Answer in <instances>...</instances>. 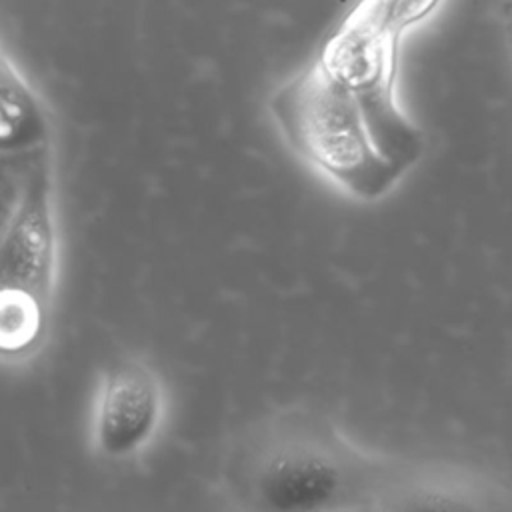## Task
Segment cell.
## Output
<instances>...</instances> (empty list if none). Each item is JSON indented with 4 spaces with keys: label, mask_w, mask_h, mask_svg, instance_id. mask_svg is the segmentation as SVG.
<instances>
[{
    "label": "cell",
    "mask_w": 512,
    "mask_h": 512,
    "mask_svg": "<svg viewBox=\"0 0 512 512\" xmlns=\"http://www.w3.org/2000/svg\"><path fill=\"white\" fill-rule=\"evenodd\" d=\"M436 0H362L324 44L318 62L360 104L378 150L406 170L420 158L422 136L394 98L400 36Z\"/></svg>",
    "instance_id": "cell-3"
},
{
    "label": "cell",
    "mask_w": 512,
    "mask_h": 512,
    "mask_svg": "<svg viewBox=\"0 0 512 512\" xmlns=\"http://www.w3.org/2000/svg\"><path fill=\"white\" fill-rule=\"evenodd\" d=\"M410 472L358 450L310 410H284L256 422L222 466L230 496L262 512L402 510Z\"/></svg>",
    "instance_id": "cell-1"
},
{
    "label": "cell",
    "mask_w": 512,
    "mask_h": 512,
    "mask_svg": "<svg viewBox=\"0 0 512 512\" xmlns=\"http://www.w3.org/2000/svg\"><path fill=\"white\" fill-rule=\"evenodd\" d=\"M58 270L54 182L48 148L28 154L0 244V350L22 362L48 336Z\"/></svg>",
    "instance_id": "cell-4"
},
{
    "label": "cell",
    "mask_w": 512,
    "mask_h": 512,
    "mask_svg": "<svg viewBox=\"0 0 512 512\" xmlns=\"http://www.w3.org/2000/svg\"><path fill=\"white\" fill-rule=\"evenodd\" d=\"M270 114L304 162L360 200L382 198L406 172L378 150L358 100L318 60L276 90Z\"/></svg>",
    "instance_id": "cell-2"
},
{
    "label": "cell",
    "mask_w": 512,
    "mask_h": 512,
    "mask_svg": "<svg viewBox=\"0 0 512 512\" xmlns=\"http://www.w3.org/2000/svg\"><path fill=\"white\" fill-rule=\"evenodd\" d=\"M162 384L138 358H120L102 374L94 408V446L110 460L138 454L158 432Z\"/></svg>",
    "instance_id": "cell-5"
},
{
    "label": "cell",
    "mask_w": 512,
    "mask_h": 512,
    "mask_svg": "<svg viewBox=\"0 0 512 512\" xmlns=\"http://www.w3.org/2000/svg\"><path fill=\"white\" fill-rule=\"evenodd\" d=\"M50 118L20 74V70L2 56L0 62V148L4 154L28 156L48 148Z\"/></svg>",
    "instance_id": "cell-6"
}]
</instances>
